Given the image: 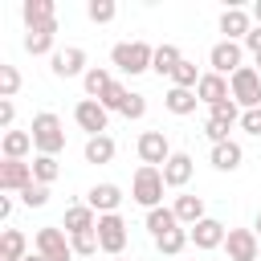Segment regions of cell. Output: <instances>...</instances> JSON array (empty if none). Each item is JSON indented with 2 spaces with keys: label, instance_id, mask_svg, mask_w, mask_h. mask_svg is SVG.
Instances as JSON below:
<instances>
[{
  "label": "cell",
  "instance_id": "cell-17",
  "mask_svg": "<svg viewBox=\"0 0 261 261\" xmlns=\"http://www.w3.org/2000/svg\"><path fill=\"white\" fill-rule=\"evenodd\" d=\"M196 98H200V102H204V106L212 110L216 102L232 98V90H228V82H224L220 73H204V77H200V86H196Z\"/></svg>",
  "mask_w": 261,
  "mask_h": 261
},
{
  "label": "cell",
  "instance_id": "cell-8",
  "mask_svg": "<svg viewBox=\"0 0 261 261\" xmlns=\"http://www.w3.org/2000/svg\"><path fill=\"white\" fill-rule=\"evenodd\" d=\"M224 249H228V261H261V241L253 228H228Z\"/></svg>",
  "mask_w": 261,
  "mask_h": 261
},
{
  "label": "cell",
  "instance_id": "cell-4",
  "mask_svg": "<svg viewBox=\"0 0 261 261\" xmlns=\"http://www.w3.org/2000/svg\"><path fill=\"white\" fill-rule=\"evenodd\" d=\"M228 90H232V102H237V106L257 110V106H261V69L241 65V69L228 77Z\"/></svg>",
  "mask_w": 261,
  "mask_h": 261
},
{
  "label": "cell",
  "instance_id": "cell-28",
  "mask_svg": "<svg viewBox=\"0 0 261 261\" xmlns=\"http://www.w3.org/2000/svg\"><path fill=\"white\" fill-rule=\"evenodd\" d=\"M110 159H114V139L110 135L86 139V163H110Z\"/></svg>",
  "mask_w": 261,
  "mask_h": 261
},
{
  "label": "cell",
  "instance_id": "cell-13",
  "mask_svg": "<svg viewBox=\"0 0 261 261\" xmlns=\"http://www.w3.org/2000/svg\"><path fill=\"white\" fill-rule=\"evenodd\" d=\"M224 237H228V228H224L220 220H212V216H204L200 224H192V245L204 249V253H208V249H220Z\"/></svg>",
  "mask_w": 261,
  "mask_h": 261
},
{
  "label": "cell",
  "instance_id": "cell-10",
  "mask_svg": "<svg viewBox=\"0 0 261 261\" xmlns=\"http://www.w3.org/2000/svg\"><path fill=\"white\" fill-rule=\"evenodd\" d=\"M175 151L167 147V135L163 130H143L139 135V159H143V167H159V163H167Z\"/></svg>",
  "mask_w": 261,
  "mask_h": 261
},
{
  "label": "cell",
  "instance_id": "cell-31",
  "mask_svg": "<svg viewBox=\"0 0 261 261\" xmlns=\"http://www.w3.org/2000/svg\"><path fill=\"white\" fill-rule=\"evenodd\" d=\"M200 77H204V73H196V61H188V57H184V61L175 65V73H171V86H179V90H196V86H200Z\"/></svg>",
  "mask_w": 261,
  "mask_h": 261
},
{
  "label": "cell",
  "instance_id": "cell-20",
  "mask_svg": "<svg viewBox=\"0 0 261 261\" xmlns=\"http://www.w3.org/2000/svg\"><path fill=\"white\" fill-rule=\"evenodd\" d=\"M241 159H245V151H241V143H232V139L212 147V167H216V171H237Z\"/></svg>",
  "mask_w": 261,
  "mask_h": 261
},
{
  "label": "cell",
  "instance_id": "cell-44",
  "mask_svg": "<svg viewBox=\"0 0 261 261\" xmlns=\"http://www.w3.org/2000/svg\"><path fill=\"white\" fill-rule=\"evenodd\" d=\"M8 216H12V200H8V196H0V220H8Z\"/></svg>",
  "mask_w": 261,
  "mask_h": 261
},
{
  "label": "cell",
  "instance_id": "cell-33",
  "mask_svg": "<svg viewBox=\"0 0 261 261\" xmlns=\"http://www.w3.org/2000/svg\"><path fill=\"white\" fill-rule=\"evenodd\" d=\"M241 114H245V110H241L232 98H224V102H216V106L208 110V118H220V122H228V126H232V122H241Z\"/></svg>",
  "mask_w": 261,
  "mask_h": 261
},
{
  "label": "cell",
  "instance_id": "cell-6",
  "mask_svg": "<svg viewBox=\"0 0 261 261\" xmlns=\"http://www.w3.org/2000/svg\"><path fill=\"white\" fill-rule=\"evenodd\" d=\"M37 253H41L45 261H73V245L65 241V232H61L57 224L37 228Z\"/></svg>",
  "mask_w": 261,
  "mask_h": 261
},
{
  "label": "cell",
  "instance_id": "cell-47",
  "mask_svg": "<svg viewBox=\"0 0 261 261\" xmlns=\"http://www.w3.org/2000/svg\"><path fill=\"white\" fill-rule=\"evenodd\" d=\"M257 232H261V212H257Z\"/></svg>",
  "mask_w": 261,
  "mask_h": 261
},
{
  "label": "cell",
  "instance_id": "cell-41",
  "mask_svg": "<svg viewBox=\"0 0 261 261\" xmlns=\"http://www.w3.org/2000/svg\"><path fill=\"white\" fill-rule=\"evenodd\" d=\"M241 130H245V135H253V139H261V106L241 114Z\"/></svg>",
  "mask_w": 261,
  "mask_h": 261
},
{
  "label": "cell",
  "instance_id": "cell-49",
  "mask_svg": "<svg viewBox=\"0 0 261 261\" xmlns=\"http://www.w3.org/2000/svg\"><path fill=\"white\" fill-rule=\"evenodd\" d=\"M257 65H261V53H257Z\"/></svg>",
  "mask_w": 261,
  "mask_h": 261
},
{
  "label": "cell",
  "instance_id": "cell-40",
  "mask_svg": "<svg viewBox=\"0 0 261 261\" xmlns=\"http://www.w3.org/2000/svg\"><path fill=\"white\" fill-rule=\"evenodd\" d=\"M143 114H147V98L130 90V98H126V106H122V118H143Z\"/></svg>",
  "mask_w": 261,
  "mask_h": 261
},
{
  "label": "cell",
  "instance_id": "cell-16",
  "mask_svg": "<svg viewBox=\"0 0 261 261\" xmlns=\"http://www.w3.org/2000/svg\"><path fill=\"white\" fill-rule=\"evenodd\" d=\"M220 33H224V41H245V37L253 33L249 12H245V8H224V12H220Z\"/></svg>",
  "mask_w": 261,
  "mask_h": 261
},
{
  "label": "cell",
  "instance_id": "cell-21",
  "mask_svg": "<svg viewBox=\"0 0 261 261\" xmlns=\"http://www.w3.org/2000/svg\"><path fill=\"white\" fill-rule=\"evenodd\" d=\"M171 212H175L179 224H200V220H204V200H200V196H175Z\"/></svg>",
  "mask_w": 261,
  "mask_h": 261
},
{
  "label": "cell",
  "instance_id": "cell-18",
  "mask_svg": "<svg viewBox=\"0 0 261 261\" xmlns=\"http://www.w3.org/2000/svg\"><path fill=\"white\" fill-rule=\"evenodd\" d=\"M98 228V212L90 208V204H73V208H65V232L69 237H77V232H94Z\"/></svg>",
  "mask_w": 261,
  "mask_h": 261
},
{
  "label": "cell",
  "instance_id": "cell-37",
  "mask_svg": "<svg viewBox=\"0 0 261 261\" xmlns=\"http://www.w3.org/2000/svg\"><path fill=\"white\" fill-rule=\"evenodd\" d=\"M126 98H130V90H126L122 82H114V86L106 90V98H102V106H106V110H118V114H122V106H126Z\"/></svg>",
  "mask_w": 261,
  "mask_h": 261
},
{
  "label": "cell",
  "instance_id": "cell-43",
  "mask_svg": "<svg viewBox=\"0 0 261 261\" xmlns=\"http://www.w3.org/2000/svg\"><path fill=\"white\" fill-rule=\"evenodd\" d=\"M245 49H249V53H253V57H257V53H261V24H257V29H253V33H249V37H245Z\"/></svg>",
  "mask_w": 261,
  "mask_h": 261
},
{
  "label": "cell",
  "instance_id": "cell-7",
  "mask_svg": "<svg viewBox=\"0 0 261 261\" xmlns=\"http://www.w3.org/2000/svg\"><path fill=\"white\" fill-rule=\"evenodd\" d=\"M241 61H245V45H241V41H216L212 53H208L212 73H220V77H224V73L232 77V73L241 69Z\"/></svg>",
  "mask_w": 261,
  "mask_h": 261
},
{
  "label": "cell",
  "instance_id": "cell-14",
  "mask_svg": "<svg viewBox=\"0 0 261 261\" xmlns=\"http://www.w3.org/2000/svg\"><path fill=\"white\" fill-rule=\"evenodd\" d=\"M86 204H90L98 216H110V212H118L122 192H118V184H94V188H90V196H86Z\"/></svg>",
  "mask_w": 261,
  "mask_h": 261
},
{
  "label": "cell",
  "instance_id": "cell-38",
  "mask_svg": "<svg viewBox=\"0 0 261 261\" xmlns=\"http://www.w3.org/2000/svg\"><path fill=\"white\" fill-rule=\"evenodd\" d=\"M20 200H24V204H29V208H45V204H49V188H45V184H37V179H33V184H29V188H24V192H20Z\"/></svg>",
  "mask_w": 261,
  "mask_h": 261
},
{
  "label": "cell",
  "instance_id": "cell-5",
  "mask_svg": "<svg viewBox=\"0 0 261 261\" xmlns=\"http://www.w3.org/2000/svg\"><path fill=\"white\" fill-rule=\"evenodd\" d=\"M98 245H102V253H110V257H118L122 249H126V220L118 216V212H110V216H98Z\"/></svg>",
  "mask_w": 261,
  "mask_h": 261
},
{
  "label": "cell",
  "instance_id": "cell-29",
  "mask_svg": "<svg viewBox=\"0 0 261 261\" xmlns=\"http://www.w3.org/2000/svg\"><path fill=\"white\" fill-rule=\"evenodd\" d=\"M171 228H179V220H175V212L171 208H151L147 212V232L159 241L163 232H171Z\"/></svg>",
  "mask_w": 261,
  "mask_h": 261
},
{
  "label": "cell",
  "instance_id": "cell-3",
  "mask_svg": "<svg viewBox=\"0 0 261 261\" xmlns=\"http://www.w3.org/2000/svg\"><path fill=\"white\" fill-rule=\"evenodd\" d=\"M163 167H139L135 179H130V196L151 212V208H163Z\"/></svg>",
  "mask_w": 261,
  "mask_h": 261
},
{
  "label": "cell",
  "instance_id": "cell-24",
  "mask_svg": "<svg viewBox=\"0 0 261 261\" xmlns=\"http://www.w3.org/2000/svg\"><path fill=\"white\" fill-rule=\"evenodd\" d=\"M196 102H200V98H196V90H179V86H171V90L163 94V106H167L171 114H179V118H184V114H192V110H196Z\"/></svg>",
  "mask_w": 261,
  "mask_h": 261
},
{
  "label": "cell",
  "instance_id": "cell-39",
  "mask_svg": "<svg viewBox=\"0 0 261 261\" xmlns=\"http://www.w3.org/2000/svg\"><path fill=\"white\" fill-rule=\"evenodd\" d=\"M228 130H232V126L220 122V118H208V122H204V135L212 139V147H216V143H228Z\"/></svg>",
  "mask_w": 261,
  "mask_h": 261
},
{
  "label": "cell",
  "instance_id": "cell-23",
  "mask_svg": "<svg viewBox=\"0 0 261 261\" xmlns=\"http://www.w3.org/2000/svg\"><path fill=\"white\" fill-rule=\"evenodd\" d=\"M53 33H57V20H49V24H41V29H29V37H24V49H29L33 57L49 53V49H53Z\"/></svg>",
  "mask_w": 261,
  "mask_h": 261
},
{
  "label": "cell",
  "instance_id": "cell-36",
  "mask_svg": "<svg viewBox=\"0 0 261 261\" xmlns=\"http://www.w3.org/2000/svg\"><path fill=\"white\" fill-rule=\"evenodd\" d=\"M20 90V73H16V65H0V98H12Z\"/></svg>",
  "mask_w": 261,
  "mask_h": 261
},
{
  "label": "cell",
  "instance_id": "cell-30",
  "mask_svg": "<svg viewBox=\"0 0 261 261\" xmlns=\"http://www.w3.org/2000/svg\"><path fill=\"white\" fill-rule=\"evenodd\" d=\"M57 175H61L57 155H37V159H33V179H37V184H45V188H49Z\"/></svg>",
  "mask_w": 261,
  "mask_h": 261
},
{
  "label": "cell",
  "instance_id": "cell-22",
  "mask_svg": "<svg viewBox=\"0 0 261 261\" xmlns=\"http://www.w3.org/2000/svg\"><path fill=\"white\" fill-rule=\"evenodd\" d=\"M20 16H24V24H29V29H41V24L57 20V16H53V0H24Z\"/></svg>",
  "mask_w": 261,
  "mask_h": 261
},
{
  "label": "cell",
  "instance_id": "cell-34",
  "mask_svg": "<svg viewBox=\"0 0 261 261\" xmlns=\"http://www.w3.org/2000/svg\"><path fill=\"white\" fill-rule=\"evenodd\" d=\"M69 245H73V257H94L102 245H98V232H77V237H69Z\"/></svg>",
  "mask_w": 261,
  "mask_h": 261
},
{
  "label": "cell",
  "instance_id": "cell-1",
  "mask_svg": "<svg viewBox=\"0 0 261 261\" xmlns=\"http://www.w3.org/2000/svg\"><path fill=\"white\" fill-rule=\"evenodd\" d=\"M29 135H33V147H37V155H57V151L65 147V126H61V118H57L53 110H41V114H33V126H29Z\"/></svg>",
  "mask_w": 261,
  "mask_h": 261
},
{
  "label": "cell",
  "instance_id": "cell-35",
  "mask_svg": "<svg viewBox=\"0 0 261 261\" xmlns=\"http://www.w3.org/2000/svg\"><path fill=\"white\" fill-rule=\"evenodd\" d=\"M86 12H90V20H94V24H106V20H114V12H118V8H114V0H90V8H86Z\"/></svg>",
  "mask_w": 261,
  "mask_h": 261
},
{
  "label": "cell",
  "instance_id": "cell-9",
  "mask_svg": "<svg viewBox=\"0 0 261 261\" xmlns=\"http://www.w3.org/2000/svg\"><path fill=\"white\" fill-rule=\"evenodd\" d=\"M73 122H77L82 130H90V139H94V135H106L110 110H106L102 102H94V98H82V102L73 106Z\"/></svg>",
  "mask_w": 261,
  "mask_h": 261
},
{
  "label": "cell",
  "instance_id": "cell-11",
  "mask_svg": "<svg viewBox=\"0 0 261 261\" xmlns=\"http://www.w3.org/2000/svg\"><path fill=\"white\" fill-rule=\"evenodd\" d=\"M29 184H33V163H24V159L0 163V192H24Z\"/></svg>",
  "mask_w": 261,
  "mask_h": 261
},
{
  "label": "cell",
  "instance_id": "cell-32",
  "mask_svg": "<svg viewBox=\"0 0 261 261\" xmlns=\"http://www.w3.org/2000/svg\"><path fill=\"white\" fill-rule=\"evenodd\" d=\"M192 241V232H184V228H171V232H163L159 241H155V249L159 253H167V257H175V253H184V245Z\"/></svg>",
  "mask_w": 261,
  "mask_h": 261
},
{
  "label": "cell",
  "instance_id": "cell-25",
  "mask_svg": "<svg viewBox=\"0 0 261 261\" xmlns=\"http://www.w3.org/2000/svg\"><path fill=\"white\" fill-rule=\"evenodd\" d=\"M179 61H184V53H179L175 45H155V61H151V69H155L159 77H171Z\"/></svg>",
  "mask_w": 261,
  "mask_h": 261
},
{
  "label": "cell",
  "instance_id": "cell-12",
  "mask_svg": "<svg viewBox=\"0 0 261 261\" xmlns=\"http://www.w3.org/2000/svg\"><path fill=\"white\" fill-rule=\"evenodd\" d=\"M53 77H86V49H77V45H69V49H57L53 53Z\"/></svg>",
  "mask_w": 261,
  "mask_h": 261
},
{
  "label": "cell",
  "instance_id": "cell-19",
  "mask_svg": "<svg viewBox=\"0 0 261 261\" xmlns=\"http://www.w3.org/2000/svg\"><path fill=\"white\" fill-rule=\"evenodd\" d=\"M82 86H86V98L102 102V98H106V90L114 86V77H110V69H102V65H90V69H86V77H82Z\"/></svg>",
  "mask_w": 261,
  "mask_h": 261
},
{
  "label": "cell",
  "instance_id": "cell-26",
  "mask_svg": "<svg viewBox=\"0 0 261 261\" xmlns=\"http://www.w3.org/2000/svg\"><path fill=\"white\" fill-rule=\"evenodd\" d=\"M29 253H24V232L20 228H4V237H0V261H24Z\"/></svg>",
  "mask_w": 261,
  "mask_h": 261
},
{
  "label": "cell",
  "instance_id": "cell-50",
  "mask_svg": "<svg viewBox=\"0 0 261 261\" xmlns=\"http://www.w3.org/2000/svg\"><path fill=\"white\" fill-rule=\"evenodd\" d=\"M224 261H228V257H224Z\"/></svg>",
  "mask_w": 261,
  "mask_h": 261
},
{
  "label": "cell",
  "instance_id": "cell-42",
  "mask_svg": "<svg viewBox=\"0 0 261 261\" xmlns=\"http://www.w3.org/2000/svg\"><path fill=\"white\" fill-rule=\"evenodd\" d=\"M12 118H16L12 98H0V126H4V130H12Z\"/></svg>",
  "mask_w": 261,
  "mask_h": 261
},
{
  "label": "cell",
  "instance_id": "cell-46",
  "mask_svg": "<svg viewBox=\"0 0 261 261\" xmlns=\"http://www.w3.org/2000/svg\"><path fill=\"white\" fill-rule=\"evenodd\" d=\"M24 261H45V257H41V253H37V257H33V253H29V257H24Z\"/></svg>",
  "mask_w": 261,
  "mask_h": 261
},
{
  "label": "cell",
  "instance_id": "cell-45",
  "mask_svg": "<svg viewBox=\"0 0 261 261\" xmlns=\"http://www.w3.org/2000/svg\"><path fill=\"white\" fill-rule=\"evenodd\" d=\"M253 16H257V24H261V0H257V4H253Z\"/></svg>",
  "mask_w": 261,
  "mask_h": 261
},
{
  "label": "cell",
  "instance_id": "cell-48",
  "mask_svg": "<svg viewBox=\"0 0 261 261\" xmlns=\"http://www.w3.org/2000/svg\"><path fill=\"white\" fill-rule=\"evenodd\" d=\"M110 261H126V257H110Z\"/></svg>",
  "mask_w": 261,
  "mask_h": 261
},
{
  "label": "cell",
  "instance_id": "cell-15",
  "mask_svg": "<svg viewBox=\"0 0 261 261\" xmlns=\"http://www.w3.org/2000/svg\"><path fill=\"white\" fill-rule=\"evenodd\" d=\"M192 171H196L192 155H188V151H175V155L163 163V184H167V188H184V184L192 179Z\"/></svg>",
  "mask_w": 261,
  "mask_h": 261
},
{
  "label": "cell",
  "instance_id": "cell-27",
  "mask_svg": "<svg viewBox=\"0 0 261 261\" xmlns=\"http://www.w3.org/2000/svg\"><path fill=\"white\" fill-rule=\"evenodd\" d=\"M29 151H33L29 130H4V159H24Z\"/></svg>",
  "mask_w": 261,
  "mask_h": 261
},
{
  "label": "cell",
  "instance_id": "cell-2",
  "mask_svg": "<svg viewBox=\"0 0 261 261\" xmlns=\"http://www.w3.org/2000/svg\"><path fill=\"white\" fill-rule=\"evenodd\" d=\"M110 61H114V69H122V73H147L151 69V61H155V49L147 45V41H122V45H114L110 49Z\"/></svg>",
  "mask_w": 261,
  "mask_h": 261
}]
</instances>
